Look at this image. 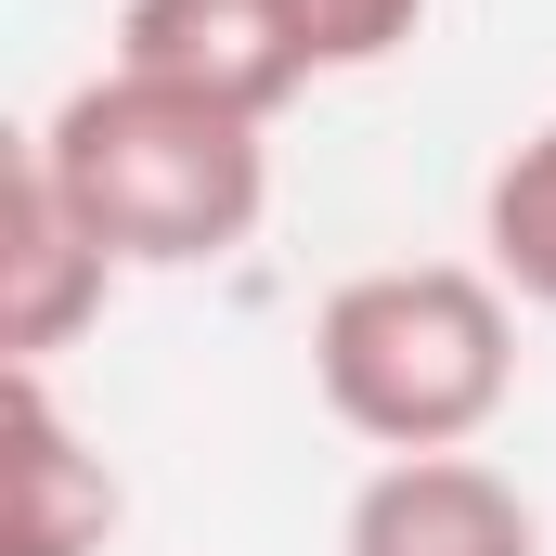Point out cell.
<instances>
[{"label":"cell","mask_w":556,"mask_h":556,"mask_svg":"<svg viewBox=\"0 0 556 556\" xmlns=\"http://www.w3.org/2000/svg\"><path fill=\"white\" fill-rule=\"evenodd\" d=\"M39 181L91 220V247L117 273H194V260H233L273 207V130L233 117V104H194L168 78H78L52 117H39Z\"/></svg>","instance_id":"1"},{"label":"cell","mask_w":556,"mask_h":556,"mask_svg":"<svg viewBox=\"0 0 556 556\" xmlns=\"http://www.w3.org/2000/svg\"><path fill=\"white\" fill-rule=\"evenodd\" d=\"M311 389L376 453H466L518 402V298L492 260H389L311 311Z\"/></svg>","instance_id":"2"},{"label":"cell","mask_w":556,"mask_h":556,"mask_svg":"<svg viewBox=\"0 0 556 556\" xmlns=\"http://www.w3.org/2000/svg\"><path fill=\"white\" fill-rule=\"evenodd\" d=\"M117 65L194 91V104H233L260 130L311 91V52H298L285 0H130L117 13Z\"/></svg>","instance_id":"3"},{"label":"cell","mask_w":556,"mask_h":556,"mask_svg":"<svg viewBox=\"0 0 556 556\" xmlns=\"http://www.w3.org/2000/svg\"><path fill=\"white\" fill-rule=\"evenodd\" d=\"M337 556H544V518L505 466L479 453H389L363 492H350V531Z\"/></svg>","instance_id":"4"},{"label":"cell","mask_w":556,"mask_h":556,"mask_svg":"<svg viewBox=\"0 0 556 556\" xmlns=\"http://www.w3.org/2000/svg\"><path fill=\"white\" fill-rule=\"evenodd\" d=\"M104 298H117V260L39 181V155H13V194H0V350L26 376H52V350H78V324H104Z\"/></svg>","instance_id":"5"},{"label":"cell","mask_w":556,"mask_h":556,"mask_svg":"<svg viewBox=\"0 0 556 556\" xmlns=\"http://www.w3.org/2000/svg\"><path fill=\"white\" fill-rule=\"evenodd\" d=\"M117 531V479L104 453L65 427L52 376H0V556H104Z\"/></svg>","instance_id":"6"},{"label":"cell","mask_w":556,"mask_h":556,"mask_svg":"<svg viewBox=\"0 0 556 556\" xmlns=\"http://www.w3.org/2000/svg\"><path fill=\"white\" fill-rule=\"evenodd\" d=\"M479 260H492L505 298L556 311V117L492 168V194H479Z\"/></svg>","instance_id":"7"},{"label":"cell","mask_w":556,"mask_h":556,"mask_svg":"<svg viewBox=\"0 0 556 556\" xmlns=\"http://www.w3.org/2000/svg\"><path fill=\"white\" fill-rule=\"evenodd\" d=\"M285 26H298L311 78H363V65H389L427 26V0H285Z\"/></svg>","instance_id":"8"}]
</instances>
